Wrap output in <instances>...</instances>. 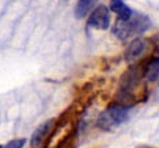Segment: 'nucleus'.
Segmentation results:
<instances>
[{
    "instance_id": "7ed1b4c3",
    "label": "nucleus",
    "mask_w": 159,
    "mask_h": 148,
    "mask_svg": "<svg viewBox=\"0 0 159 148\" xmlns=\"http://www.w3.org/2000/svg\"><path fill=\"white\" fill-rule=\"evenodd\" d=\"M129 118V107H125L117 102H113L104 111L100 113L98 118V127L103 131H113L118 126H121L124 122H126Z\"/></svg>"
},
{
    "instance_id": "9b49d317",
    "label": "nucleus",
    "mask_w": 159,
    "mask_h": 148,
    "mask_svg": "<svg viewBox=\"0 0 159 148\" xmlns=\"http://www.w3.org/2000/svg\"><path fill=\"white\" fill-rule=\"evenodd\" d=\"M137 148H154V147H149V146H138Z\"/></svg>"
},
{
    "instance_id": "f257e3e1",
    "label": "nucleus",
    "mask_w": 159,
    "mask_h": 148,
    "mask_svg": "<svg viewBox=\"0 0 159 148\" xmlns=\"http://www.w3.org/2000/svg\"><path fill=\"white\" fill-rule=\"evenodd\" d=\"M75 136L76 124L70 111H66L58 121H55L52 133L45 141V146L46 148H72Z\"/></svg>"
},
{
    "instance_id": "f8f14e48",
    "label": "nucleus",
    "mask_w": 159,
    "mask_h": 148,
    "mask_svg": "<svg viewBox=\"0 0 159 148\" xmlns=\"http://www.w3.org/2000/svg\"><path fill=\"white\" fill-rule=\"evenodd\" d=\"M158 80H159V79H158Z\"/></svg>"
},
{
    "instance_id": "39448f33",
    "label": "nucleus",
    "mask_w": 159,
    "mask_h": 148,
    "mask_svg": "<svg viewBox=\"0 0 159 148\" xmlns=\"http://www.w3.org/2000/svg\"><path fill=\"white\" fill-rule=\"evenodd\" d=\"M55 118H52V119H48V121H45L43 123H41L39 126L34 130V133L32 135V139H30V146L32 148H38L41 147L46 139L49 138L50 133H52V130L55 124Z\"/></svg>"
},
{
    "instance_id": "0eeeda50",
    "label": "nucleus",
    "mask_w": 159,
    "mask_h": 148,
    "mask_svg": "<svg viewBox=\"0 0 159 148\" xmlns=\"http://www.w3.org/2000/svg\"><path fill=\"white\" fill-rule=\"evenodd\" d=\"M109 11L117 15V20H129L133 15V11L130 9L122 0H111Z\"/></svg>"
},
{
    "instance_id": "6e6552de",
    "label": "nucleus",
    "mask_w": 159,
    "mask_h": 148,
    "mask_svg": "<svg viewBox=\"0 0 159 148\" xmlns=\"http://www.w3.org/2000/svg\"><path fill=\"white\" fill-rule=\"evenodd\" d=\"M143 77L149 81H157L159 79V58L151 59L145 64Z\"/></svg>"
},
{
    "instance_id": "423d86ee",
    "label": "nucleus",
    "mask_w": 159,
    "mask_h": 148,
    "mask_svg": "<svg viewBox=\"0 0 159 148\" xmlns=\"http://www.w3.org/2000/svg\"><path fill=\"white\" fill-rule=\"evenodd\" d=\"M146 49H147L146 39L141 38V37L134 38L133 41L129 43V46L126 47V50H125L124 58H125V60H126L128 63H133V62L139 59L141 56L143 55Z\"/></svg>"
},
{
    "instance_id": "9d476101",
    "label": "nucleus",
    "mask_w": 159,
    "mask_h": 148,
    "mask_svg": "<svg viewBox=\"0 0 159 148\" xmlns=\"http://www.w3.org/2000/svg\"><path fill=\"white\" fill-rule=\"evenodd\" d=\"M25 143H26V140L24 138H21V139H13V140L8 141L7 144L0 146V148H22V147L25 146Z\"/></svg>"
},
{
    "instance_id": "20e7f679",
    "label": "nucleus",
    "mask_w": 159,
    "mask_h": 148,
    "mask_svg": "<svg viewBox=\"0 0 159 148\" xmlns=\"http://www.w3.org/2000/svg\"><path fill=\"white\" fill-rule=\"evenodd\" d=\"M87 24L91 28L99 30H107L111 25V11L104 4H100L99 7L92 9L87 20Z\"/></svg>"
},
{
    "instance_id": "f03ea898",
    "label": "nucleus",
    "mask_w": 159,
    "mask_h": 148,
    "mask_svg": "<svg viewBox=\"0 0 159 148\" xmlns=\"http://www.w3.org/2000/svg\"><path fill=\"white\" fill-rule=\"evenodd\" d=\"M150 26V21L147 17L142 16L139 13H133L132 17L129 20H117L116 24L112 28V33L115 36L124 41V39L130 38L134 34H139L143 33L149 29Z\"/></svg>"
},
{
    "instance_id": "1a4fd4ad",
    "label": "nucleus",
    "mask_w": 159,
    "mask_h": 148,
    "mask_svg": "<svg viewBox=\"0 0 159 148\" xmlns=\"http://www.w3.org/2000/svg\"><path fill=\"white\" fill-rule=\"evenodd\" d=\"M96 3H98V0H78L75 5V17L76 19L86 17L92 11Z\"/></svg>"
}]
</instances>
